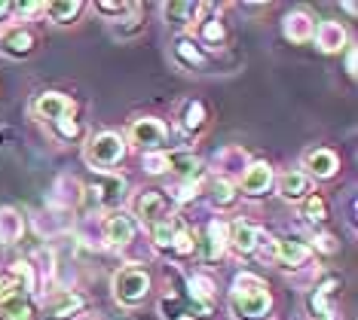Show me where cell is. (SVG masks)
<instances>
[{
  "mask_svg": "<svg viewBox=\"0 0 358 320\" xmlns=\"http://www.w3.org/2000/svg\"><path fill=\"white\" fill-rule=\"evenodd\" d=\"M273 308V293L264 277L255 272H242L233 277L230 287V311L239 320H264Z\"/></svg>",
  "mask_w": 358,
  "mask_h": 320,
  "instance_id": "obj_1",
  "label": "cell"
},
{
  "mask_svg": "<svg viewBox=\"0 0 358 320\" xmlns=\"http://www.w3.org/2000/svg\"><path fill=\"white\" fill-rule=\"evenodd\" d=\"M126 137L117 135V131H99L92 135L83 146V159L92 171H108V168H117L120 162L126 159Z\"/></svg>",
  "mask_w": 358,
  "mask_h": 320,
  "instance_id": "obj_2",
  "label": "cell"
},
{
  "mask_svg": "<svg viewBox=\"0 0 358 320\" xmlns=\"http://www.w3.org/2000/svg\"><path fill=\"white\" fill-rule=\"evenodd\" d=\"M83 199L99 211H117L126 199V177L110 174V171H95V180L83 186Z\"/></svg>",
  "mask_w": 358,
  "mask_h": 320,
  "instance_id": "obj_3",
  "label": "cell"
},
{
  "mask_svg": "<svg viewBox=\"0 0 358 320\" xmlns=\"http://www.w3.org/2000/svg\"><path fill=\"white\" fill-rule=\"evenodd\" d=\"M150 293V272L141 266H126L113 275V296H117L120 305H138L144 302Z\"/></svg>",
  "mask_w": 358,
  "mask_h": 320,
  "instance_id": "obj_4",
  "label": "cell"
},
{
  "mask_svg": "<svg viewBox=\"0 0 358 320\" xmlns=\"http://www.w3.org/2000/svg\"><path fill=\"white\" fill-rule=\"evenodd\" d=\"M172 211H175L172 195H166L162 190H141L132 201V217H138L148 226H157V223H162V220L175 217Z\"/></svg>",
  "mask_w": 358,
  "mask_h": 320,
  "instance_id": "obj_5",
  "label": "cell"
},
{
  "mask_svg": "<svg viewBox=\"0 0 358 320\" xmlns=\"http://www.w3.org/2000/svg\"><path fill=\"white\" fill-rule=\"evenodd\" d=\"M138 235V223L132 213L126 211H110L108 217L101 220V238L110 247H129Z\"/></svg>",
  "mask_w": 358,
  "mask_h": 320,
  "instance_id": "obj_6",
  "label": "cell"
},
{
  "mask_svg": "<svg viewBox=\"0 0 358 320\" xmlns=\"http://www.w3.org/2000/svg\"><path fill=\"white\" fill-rule=\"evenodd\" d=\"M86 296H80L74 290H52L43 302V317L46 320H74L86 311Z\"/></svg>",
  "mask_w": 358,
  "mask_h": 320,
  "instance_id": "obj_7",
  "label": "cell"
},
{
  "mask_svg": "<svg viewBox=\"0 0 358 320\" xmlns=\"http://www.w3.org/2000/svg\"><path fill=\"white\" fill-rule=\"evenodd\" d=\"M166 135H169L166 122L157 119V116H138V119H132V125H129V141L135 146H141L144 153L159 150L162 141H166Z\"/></svg>",
  "mask_w": 358,
  "mask_h": 320,
  "instance_id": "obj_8",
  "label": "cell"
},
{
  "mask_svg": "<svg viewBox=\"0 0 358 320\" xmlns=\"http://www.w3.org/2000/svg\"><path fill=\"white\" fill-rule=\"evenodd\" d=\"M34 113L43 122H62V119H71L77 113V104L71 95L64 92H40L37 101H34Z\"/></svg>",
  "mask_w": 358,
  "mask_h": 320,
  "instance_id": "obj_9",
  "label": "cell"
},
{
  "mask_svg": "<svg viewBox=\"0 0 358 320\" xmlns=\"http://www.w3.org/2000/svg\"><path fill=\"white\" fill-rule=\"evenodd\" d=\"M34 49H37V37L22 24L0 31V52L10 55V59H28Z\"/></svg>",
  "mask_w": 358,
  "mask_h": 320,
  "instance_id": "obj_10",
  "label": "cell"
},
{
  "mask_svg": "<svg viewBox=\"0 0 358 320\" xmlns=\"http://www.w3.org/2000/svg\"><path fill=\"white\" fill-rule=\"evenodd\" d=\"M196 250H199V257L206 262L221 259L224 250H227V223H221V220H211V223L202 229V235L196 238Z\"/></svg>",
  "mask_w": 358,
  "mask_h": 320,
  "instance_id": "obj_11",
  "label": "cell"
},
{
  "mask_svg": "<svg viewBox=\"0 0 358 320\" xmlns=\"http://www.w3.org/2000/svg\"><path fill=\"white\" fill-rule=\"evenodd\" d=\"M80 201H83V183L71 174H62L59 180H55L52 192H50V208L74 211V208H80Z\"/></svg>",
  "mask_w": 358,
  "mask_h": 320,
  "instance_id": "obj_12",
  "label": "cell"
},
{
  "mask_svg": "<svg viewBox=\"0 0 358 320\" xmlns=\"http://www.w3.org/2000/svg\"><path fill=\"white\" fill-rule=\"evenodd\" d=\"M303 168H306V177L331 180L340 171V155L328 150V146H315V150H309L303 155Z\"/></svg>",
  "mask_w": 358,
  "mask_h": 320,
  "instance_id": "obj_13",
  "label": "cell"
},
{
  "mask_svg": "<svg viewBox=\"0 0 358 320\" xmlns=\"http://www.w3.org/2000/svg\"><path fill=\"white\" fill-rule=\"evenodd\" d=\"M309 257H313V247L303 244L300 238H275V262H279L282 268H303Z\"/></svg>",
  "mask_w": 358,
  "mask_h": 320,
  "instance_id": "obj_14",
  "label": "cell"
},
{
  "mask_svg": "<svg viewBox=\"0 0 358 320\" xmlns=\"http://www.w3.org/2000/svg\"><path fill=\"white\" fill-rule=\"evenodd\" d=\"M239 180H242V192L251 195V199H260L273 186V165L270 162H248V168L242 171Z\"/></svg>",
  "mask_w": 358,
  "mask_h": 320,
  "instance_id": "obj_15",
  "label": "cell"
},
{
  "mask_svg": "<svg viewBox=\"0 0 358 320\" xmlns=\"http://www.w3.org/2000/svg\"><path fill=\"white\" fill-rule=\"evenodd\" d=\"M257 226H251L248 220H233L227 226V247H233L239 257H251L257 247Z\"/></svg>",
  "mask_w": 358,
  "mask_h": 320,
  "instance_id": "obj_16",
  "label": "cell"
},
{
  "mask_svg": "<svg viewBox=\"0 0 358 320\" xmlns=\"http://www.w3.org/2000/svg\"><path fill=\"white\" fill-rule=\"evenodd\" d=\"M313 40H315V46L322 49V52H340V49H346V28L340 22H334V19H324L315 24V31H313Z\"/></svg>",
  "mask_w": 358,
  "mask_h": 320,
  "instance_id": "obj_17",
  "label": "cell"
},
{
  "mask_svg": "<svg viewBox=\"0 0 358 320\" xmlns=\"http://www.w3.org/2000/svg\"><path fill=\"white\" fill-rule=\"evenodd\" d=\"M340 277H324V281L313 290L309 296V311H313L315 320H334V308H331V296L337 293Z\"/></svg>",
  "mask_w": 358,
  "mask_h": 320,
  "instance_id": "obj_18",
  "label": "cell"
},
{
  "mask_svg": "<svg viewBox=\"0 0 358 320\" xmlns=\"http://www.w3.org/2000/svg\"><path fill=\"white\" fill-rule=\"evenodd\" d=\"M275 186H279V195L285 201H303L309 190H313V180H309L303 171H285V174L275 180Z\"/></svg>",
  "mask_w": 358,
  "mask_h": 320,
  "instance_id": "obj_19",
  "label": "cell"
},
{
  "mask_svg": "<svg viewBox=\"0 0 358 320\" xmlns=\"http://www.w3.org/2000/svg\"><path fill=\"white\" fill-rule=\"evenodd\" d=\"M215 168L221 171V177H242V171L248 168V153L242 146H224L221 153L215 155Z\"/></svg>",
  "mask_w": 358,
  "mask_h": 320,
  "instance_id": "obj_20",
  "label": "cell"
},
{
  "mask_svg": "<svg viewBox=\"0 0 358 320\" xmlns=\"http://www.w3.org/2000/svg\"><path fill=\"white\" fill-rule=\"evenodd\" d=\"M282 31H285V37H288L291 43H309V40H313V31H315V22L309 19L303 10H297V13L285 15Z\"/></svg>",
  "mask_w": 358,
  "mask_h": 320,
  "instance_id": "obj_21",
  "label": "cell"
},
{
  "mask_svg": "<svg viewBox=\"0 0 358 320\" xmlns=\"http://www.w3.org/2000/svg\"><path fill=\"white\" fill-rule=\"evenodd\" d=\"M169 171H175L181 180H199L202 162H199V155H193L190 150H175V153H169Z\"/></svg>",
  "mask_w": 358,
  "mask_h": 320,
  "instance_id": "obj_22",
  "label": "cell"
},
{
  "mask_svg": "<svg viewBox=\"0 0 358 320\" xmlns=\"http://www.w3.org/2000/svg\"><path fill=\"white\" fill-rule=\"evenodd\" d=\"M25 235V217L15 208H0V244H15Z\"/></svg>",
  "mask_w": 358,
  "mask_h": 320,
  "instance_id": "obj_23",
  "label": "cell"
},
{
  "mask_svg": "<svg viewBox=\"0 0 358 320\" xmlns=\"http://www.w3.org/2000/svg\"><path fill=\"white\" fill-rule=\"evenodd\" d=\"M181 128L187 131V135H196V131L206 128V122H208V110H206V104L202 101H184L181 104Z\"/></svg>",
  "mask_w": 358,
  "mask_h": 320,
  "instance_id": "obj_24",
  "label": "cell"
},
{
  "mask_svg": "<svg viewBox=\"0 0 358 320\" xmlns=\"http://www.w3.org/2000/svg\"><path fill=\"white\" fill-rule=\"evenodd\" d=\"M175 55H178V61L181 64H187V68H206V61H208L206 49H202L193 37H178Z\"/></svg>",
  "mask_w": 358,
  "mask_h": 320,
  "instance_id": "obj_25",
  "label": "cell"
},
{
  "mask_svg": "<svg viewBox=\"0 0 358 320\" xmlns=\"http://www.w3.org/2000/svg\"><path fill=\"white\" fill-rule=\"evenodd\" d=\"M86 10L83 0H52V3H46V15L55 22V24H71L77 22V15Z\"/></svg>",
  "mask_w": 358,
  "mask_h": 320,
  "instance_id": "obj_26",
  "label": "cell"
},
{
  "mask_svg": "<svg viewBox=\"0 0 358 320\" xmlns=\"http://www.w3.org/2000/svg\"><path fill=\"white\" fill-rule=\"evenodd\" d=\"M199 10H202V6L193 3V0H175V3H166V6H162L166 19L172 22V24H178V28H187V24L196 22Z\"/></svg>",
  "mask_w": 358,
  "mask_h": 320,
  "instance_id": "obj_27",
  "label": "cell"
},
{
  "mask_svg": "<svg viewBox=\"0 0 358 320\" xmlns=\"http://www.w3.org/2000/svg\"><path fill=\"white\" fill-rule=\"evenodd\" d=\"M208 199L215 208H233L236 199H239V192H236V186H233V180H227V177H215L208 183Z\"/></svg>",
  "mask_w": 358,
  "mask_h": 320,
  "instance_id": "obj_28",
  "label": "cell"
},
{
  "mask_svg": "<svg viewBox=\"0 0 358 320\" xmlns=\"http://www.w3.org/2000/svg\"><path fill=\"white\" fill-rule=\"evenodd\" d=\"M0 320H37V311H34V302L31 296H15L10 299L6 305H0Z\"/></svg>",
  "mask_w": 358,
  "mask_h": 320,
  "instance_id": "obj_29",
  "label": "cell"
},
{
  "mask_svg": "<svg viewBox=\"0 0 358 320\" xmlns=\"http://www.w3.org/2000/svg\"><path fill=\"white\" fill-rule=\"evenodd\" d=\"M10 275L22 284L25 296H34V293H37V272H34V266H31V259H19V262H15V266L10 268Z\"/></svg>",
  "mask_w": 358,
  "mask_h": 320,
  "instance_id": "obj_30",
  "label": "cell"
},
{
  "mask_svg": "<svg viewBox=\"0 0 358 320\" xmlns=\"http://www.w3.org/2000/svg\"><path fill=\"white\" fill-rule=\"evenodd\" d=\"M187 296L196 302H211L215 296V281L208 275H190L187 277Z\"/></svg>",
  "mask_w": 358,
  "mask_h": 320,
  "instance_id": "obj_31",
  "label": "cell"
},
{
  "mask_svg": "<svg viewBox=\"0 0 358 320\" xmlns=\"http://www.w3.org/2000/svg\"><path fill=\"white\" fill-rule=\"evenodd\" d=\"M224 37H227V28H224L221 19H206V22H199V40H202V43H208L211 49H217V46L224 43Z\"/></svg>",
  "mask_w": 358,
  "mask_h": 320,
  "instance_id": "obj_32",
  "label": "cell"
},
{
  "mask_svg": "<svg viewBox=\"0 0 358 320\" xmlns=\"http://www.w3.org/2000/svg\"><path fill=\"white\" fill-rule=\"evenodd\" d=\"M303 217L309 223H324L328 220V204H324L322 195H306L303 199Z\"/></svg>",
  "mask_w": 358,
  "mask_h": 320,
  "instance_id": "obj_33",
  "label": "cell"
},
{
  "mask_svg": "<svg viewBox=\"0 0 358 320\" xmlns=\"http://www.w3.org/2000/svg\"><path fill=\"white\" fill-rule=\"evenodd\" d=\"M141 168L148 171V174H162V171H169V153L166 150L144 153L141 155Z\"/></svg>",
  "mask_w": 358,
  "mask_h": 320,
  "instance_id": "obj_34",
  "label": "cell"
},
{
  "mask_svg": "<svg viewBox=\"0 0 358 320\" xmlns=\"http://www.w3.org/2000/svg\"><path fill=\"white\" fill-rule=\"evenodd\" d=\"M135 6H138V3H110V0H99V3H95V13L110 15L113 22H120V19H123V15L132 13Z\"/></svg>",
  "mask_w": 358,
  "mask_h": 320,
  "instance_id": "obj_35",
  "label": "cell"
},
{
  "mask_svg": "<svg viewBox=\"0 0 358 320\" xmlns=\"http://www.w3.org/2000/svg\"><path fill=\"white\" fill-rule=\"evenodd\" d=\"M22 293H25V290H22V284L15 281L10 272L0 275V305H6V302L15 299V296H22Z\"/></svg>",
  "mask_w": 358,
  "mask_h": 320,
  "instance_id": "obj_36",
  "label": "cell"
},
{
  "mask_svg": "<svg viewBox=\"0 0 358 320\" xmlns=\"http://www.w3.org/2000/svg\"><path fill=\"white\" fill-rule=\"evenodd\" d=\"M55 131H59V137H64V141H74V137L80 135V122L74 116L62 119V122H55Z\"/></svg>",
  "mask_w": 358,
  "mask_h": 320,
  "instance_id": "obj_37",
  "label": "cell"
},
{
  "mask_svg": "<svg viewBox=\"0 0 358 320\" xmlns=\"http://www.w3.org/2000/svg\"><path fill=\"white\" fill-rule=\"evenodd\" d=\"M43 10H46V3H31V0H28V3H13V13H19L22 19H31V15H40Z\"/></svg>",
  "mask_w": 358,
  "mask_h": 320,
  "instance_id": "obj_38",
  "label": "cell"
},
{
  "mask_svg": "<svg viewBox=\"0 0 358 320\" xmlns=\"http://www.w3.org/2000/svg\"><path fill=\"white\" fill-rule=\"evenodd\" d=\"M315 250H322V253H337L340 244H337V238H334V235H315Z\"/></svg>",
  "mask_w": 358,
  "mask_h": 320,
  "instance_id": "obj_39",
  "label": "cell"
},
{
  "mask_svg": "<svg viewBox=\"0 0 358 320\" xmlns=\"http://www.w3.org/2000/svg\"><path fill=\"white\" fill-rule=\"evenodd\" d=\"M346 70H349V77H355V49L352 46L346 49Z\"/></svg>",
  "mask_w": 358,
  "mask_h": 320,
  "instance_id": "obj_40",
  "label": "cell"
},
{
  "mask_svg": "<svg viewBox=\"0 0 358 320\" xmlns=\"http://www.w3.org/2000/svg\"><path fill=\"white\" fill-rule=\"evenodd\" d=\"M10 13H13V3H10V0H0V22H3Z\"/></svg>",
  "mask_w": 358,
  "mask_h": 320,
  "instance_id": "obj_41",
  "label": "cell"
},
{
  "mask_svg": "<svg viewBox=\"0 0 358 320\" xmlns=\"http://www.w3.org/2000/svg\"><path fill=\"white\" fill-rule=\"evenodd\" d=\"M343 10H346L349 15H355V13H358V6H355V3H343Z\"/></svg>",
  "mask_w": 358,
  "mask_h": 320,
  "instance_id": "obj_42",
  "label": "cell"
}]
</instances>
